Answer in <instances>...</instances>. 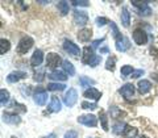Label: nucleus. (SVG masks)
Segmentation results:
<instances>
[{
  "mask_svg": "<svg viewBox=\"0 0 158 138\" xmlns=\"http://www.w3.org/2000/svg\"><path fill=\"white\" fill-rule=\"evenodd\" d=\"M33 38L32 37H23L20 39L19 45H17V51L19 54H27L29 50H31V47L33 46Z\"/></svg>",
  "mask_w": 158,
  "mask_h": 138,
  "instance_id": "1",
  "label": "nucleus"
},
{
  "mask_svg": "<svg viewBox=\"0 0 158 138\" xmlns=\"http://www.w3.org/2000/svg\"><path fill=\"white\" fill-rule=\"evenodd\" d=\"M78 100V92L75 88H70L67 92H66V95L65 97H63V101H65V104L69 107V108H71L75 105V103Z\"/></svg>",
  "mask_w": 158,
  "mask_h": 138,
  "instance_id": "2",
  "label": "nucleus"
},
{
  "mask_svg": "<svg viewBox=\"0 0 158 138\" xmlns=\"http://www.w3.org/2000/svg\"><path fill=\"white\" fill-rule=\"evenodd\" d=\"M34 103H36L37 105L42 107L45 105V103L48 100V92L44 90V88H37L36 92H34V97H33Z\"/></svg>",
  "mask_w": 158,
  "mask_h": 138,
  "instance_id": "3",
  "label": "nucleus"
},
{
  "mask_svg": "<svg viewBox=\"0 0 158 138\" xmlns=\"http://www.w3.org/2000/svg\"><path fill=\"white\" fill-rule=\"evenodd\" d=\"M78 122L79 124H83L86 126H96L98 125V118L94 116V115H82L78 117Z\"/></svg>",
  "mask_w": 158,
  "mask_h": 138,
  "instance_id": "4",
  "label": "nucleus"
},
{
  "mask_svg": "<svg viewBox=\"0 0 158 138\" xmlns=\"http://www.w3.org/2000/svg\"><path fill=\"white\" fill-rule=\"evenodd\" d=\"M133 39H135V42L137 45H145L148 42V34L145 30L137 28V29H135V32H133Z\"/></svg>",
  "mask_w": 158,
  "mask_h": 138,
  "instance_id": "5",
  "label": "nucleus"
},
{
  "mask_svg": "<svg viewBox=\"0 0 158 138\" xmlns=\"http://www.w3.org/2000/svg\"><path fill=\"white\" fill-rule=\"evenodd\" d=\"M63 49H65L66 53H69V54H70V55H73V57H78L79 53H81L78 45H75V43L71 42V41H67V39H66L65 42H63Z\"/></svg>",
  "mask_w": 158,
  "mask_h": 138,
  "instance_id": "6",
  "label": "nucleus"
},
{
  "mask_svg": "<svg viewBox=\"0 0 158 138\" xmlns=\"http://www.w3.org/2000/svg\"><path fill=\"white\" fill-rule=\"evenodd\" d=\"M131 3L140 9V14H142V16H149V14L152 13V9L149 8V6H148V2H137V0H132Z\"/></svg>",
  "mask_w": 158,
  "mask_h": 138,
  "instance_id": "7",
  "label": "nucleus"
},
{
  "mask_svg": "<svg viewBox=\"0 0 158 138\" xmlns=\"http://www.w3.org/2000/svg\"><path fill=\"white\" fill-rule=\"evenodd\" d=\"M61 62H62V59H61V57H59L58 54H56V53H49L48 54V58H46L48 67L56 68L57 66H59V63H61Z\"/></svg>",
  "mask_w": 158,
  "mask_h": 138,
  "instance_id": "8",
  "label": "nucleus"
},
{
  "mask_svg": "<svg viewBox=\"0 0 158 138\" xmlns=\"http://www.w3.org/2000/svg\"><path fill=\"white\" fill-rule=\"evenodd\" d=\"M74 21H75L78 25H86L87 21H88V16L86 12L83 11H78V9H75L74 11Z\"/></svg>",
  "mask_w": 158,
  "mask_h": 138,
  "instance_id": "9",
  "label": "nucleus"
},
{
  "mask_svg": "<svg viewBox=\"0 0 158 138\" xmlns=\"http://www.w3.org/2000/svg\"><path fill=\"white\" fill-rule=\"evenodd\" d=\"M3 121L6 122V124H9V125H17V124H20L21 118H20L17 115H15V113L6 112L3 115Z\"/></svg>",
  "mask_w": 158,
  "mask_h": 138,
  "instance_id": "10",
  "label": "nucleus"
},
{
  "mask_svg": "<svg viewBox=\"0 0 158 138\" xmlns=\"http://www.w3.org/2000/svg\"><path fill=\"white\" fill-rule=\"evenodd\" d=\"M129 47H131V41H129V38H127V37L123 36L121 38L116 39V49H117L118 51H127Z\"/></svg>",
  "mask_w": 158,
  "mask_h": 138,
  "instance_id": "11",
  "label": "nucleus"
},
{
  "mask_svg": "<svg viewBox=\"0 0 158 138\" xmlns=\"http://www.w3.org/2000/svg\"><path fill=\"white\" fill-rule=\"evenodd\" d=\"M42 61H44V53H42V50L37 49V50L33 53L32 58H31V65L33 67H38L42 63Z\"/></svg>",
  "mask_w": 158,
  "mask_h": 138,
  "instance_id": "12",
  "label": "nucleus"
},
{
  "mask_svg": "<svg viewBox=\"0 0 158 138\" xmlns=\"http://www.w3.org/2000/svg\"><path fill=\"white\" fill-rule=\"evenodd\" d=\"M120 93L124 97L131 99L133 95H135V86H133L132 83H127V84H124L120 88Z\"/></svg>",
  "mask_w": 158,
  "mask_h": 138,
  "instance_id": "13",
  "label": "nucleus"
},
{
  "mask_svg": "<svg viewBox=\"0 0 158 138\" xmlns=\"http://www.w3.org/2000/svg\"><path fill=\"white\" fill-rule=\"evenodd\" d=\"M27 78V74L23 72V71H15V72H11L9 75L7 76V82L8 83H16L19 80H21V79Z\"/></svg>",
  "mask_w": 158,
  "mask_h": 138,
  "instance_id": "14",
  "label": "nucleus"
},
{
  "mask_svg": "<svg viewBox=\"0 0 158 138\" xmlns=\"http://www.w3.org/2000/svg\"><path fill=\"white\" fill-rule=\"evenodd\" d=\"M83 96L87 97V99H91V100H99V99L102 97V93L99 92L96 88H88V90L85 91V93H83Z\"/></svg>",
  "mask_w": 158,
  "mask_h": 138,
  "instance_id": "15",
  "label": "nucleus"
},
{
  "mask_svg": "<svg viewBox=\"0 0 158 138\" xmlns=\"http://www.w3.org/2000/svg\"><path fill=\"white\" fill-rule=\"evenodd\" d=\"M91 36H92V30H91V29L83 28L82 30H79V33H78V39L81 42H87V41H90Z\"/></svg>",
  "mask_w": 158,
  "mask_h": 138,
  "instance_id": "16",
  "label": "nucleus"
},
{
  "mask_svg": "<svg viewBox=\"0 0 158 138\" xmlns=\"http://www.w3.org/2000/svg\"><path fill=\"white\" fill-rule=\"evenodd\" d=\"M48 78H50V79H53V80H61V82H65L66 79H67V75L63 71H61V70H54V71H52L50 74L48 75Z\"/></svg>",
  "mask_w": 158,
  "mask_h": 138,
  "instance_id": "17",
  "label": "nucleus"
},
{
  "mask_svg": "<svg viewBox=\"0 0 158 138\" xmlns=\"http://www.w3.org/2000/svg\"><path fill=\"white\" fill-rule=\"evenodd\" d=\"M152 90V83L149 80H145V79H142V80L138 82V92L141 93V95H144V93L149 92Z\"/></svg>",
  "mask_w": 158,
  "mask_h": 138,
  "instance_id": "18",
  "label": "nucleus"
},
{
  "mask_svg": "<svg viewBox=\"0 0 158 138\" xmlns=\"http://www.w3.org/2000/svg\"><path fill=\"white\" fill-rule=\"evenodd\" d=\"M94 57H95V55H94L92 47L86 46L85 49H83V57H82V62H83V63H90L91 59H92Z\"/></svg>",
  "mask_w": 158,
  "mask_h": 138,
  "instance_id": "19",
  "label": "nucleus"
},
{
  "mask_svg": "<svg viewBox=\"0 0 158 138\" xmlns=\"http://www.w3.org/2000/svg\"><path fill=\"white\" fill-rule=\"evenodd\" d=\"M121 22L125 28H128L129 24H131V13H129V11H128L127 7H124L123 11H121Z\"/></svg>",
  "mask_w": 158,
  "mask_h": 138,
  "instance_id": "20",
  "label": "nucleus"
},
{
  "mask_svg": "<svg viewBox=\"0 0 158 138\" xmlns=\"http://www.w3.org/2000/svg\"><path fill=\"white\" fill-rule=\"evenodd\" d=\"M49 109L52 112H59L61 111V101H59V99L53 96L52 100H50V105H49Z\"/></svg>",
  "mask_w": 158,
  "mask_h": 138,
  "instance_id": "21",
  "label": "nucleus"
},
{
  "mask_svg": "<svg viewBox=\"0 0 158 138\" xmlns=\"http://www.w3.org/2000/svg\"><path fill=\"white\" fill-rule=\"evenodd\" d=\"M123 137L124 138H136L137 137V129L132 126H125V130L123 133Z\"/></svg>",
  "mask_w": 158,
  "mask_h": 138,
  "instance_id": "22",
  "label": "nucleus"
},
{
  "mask_svg": "<svg viewBox=\"0 0 158 138\" xmlns=\"http://www.w3.org/2000/svg\"><path fill=\"white\" fill-rule=\"evenodd\" d=\"M62 65H63V70H65V72L69 76H73L74 74H75V68H74V66H73V63H71V62L63 61V62H62Z\"/></svg>",
  "mask_w": 158,
  "mask_h": 138,
  "instance_id": "23",
  "label": "nucleus"
},
{
  "mask_svg": "<svg viewBox=\"0 0 158 138\" xmlns=\"http://www.w3.org/2000/svg\"><path fill=\"white\" fill-rule=\"evenodd\" d=\"M9 49H11V42L6 38L0 39V54H6Z\"/></svg>",
  "mask_w": 158,
  "mask_h": 138,
  "instance_id": "24",
  "label": "nucleus"
},
{
  "mask_svg": "<svg viewBox=\"0 0 158 138\" xmlns=\"http://www.w3.org/2000/svg\"><path fill=\"white\" fill-rule=\"evenodd\" d=\"M66 88L65 84H62V83H50V84H48V90L49 91H63Z\"/></svg>",
  "mask_w": 158,
  "mask_h": 138,
  "instance_id": "25",
  "label": "nucleus"
},
{
  "mask_svg": "<svg viewBox=\"0 0 158 138\" xmlns=\"http://www.w3.org/2000/svg\"><path fill=\"white\" fill-rule=\"evenodd\" d=\"M58 11L62 16H66L69 13V3L67 2H59L58 3Z\"/></svg>",
  "mask_w": 158,
  "mask_h": 138,
  "instance_id": "26",
  "label": "nucleus"
},
{
  "mask_svg": "<svg viewBox=\"0 0 158 138\" xmlns=\"http://www.w3.org/2000/svg\"><path fill=\"white\" fill-rule=\"evenodd\" d=\"M79 83H81L82 87H90V86L95 84V80H92V79L87 78V76H81L79 78Z\"/></svg>",
  "mask_w": 158,
  "mask_h": 138,
  "instance_id": "27",
  "label": "nucleus"
},
{
  "mask_svg": "<svg viewBox=\"0 0 158 138\" xmlns=\"http://www.w3.org/2000/svg\"><path fill=\"white\" fill-rule=\"evenodd\" d=\"M8 100H9V92L7 90H4V88H2L0 90V103H2V105H6Z\"/></svg>",
  "mask_w": 158,
  "mask_h": 138,
  "instance_id": "28",
  "label": "nucleus"
},
{
  "mask_svg": "<svg viewBox=\"0 0 158 138\" xmlns=\"http://www.w3.org/2000/svg\"><path fill=\"white\" fill-rule=\"evenodd\" d=\"M115 63H116V58L111 55L110 58L107 59V63H106V68L108 71H115Z\"/></svg>",
  "mask_w": 158,
  "mask_h": 138,
  "instance_id": "29",
  "label": "nucleus"
},
{
  "mask_svg": "<svg viewBox=\"0 0 158 138\" xmlns=\"http://www.w3.org/2000/svg\"><path fill=\"white\" fill-rule=\"evenodd\" d=\"M100 121H102L103 129H104L106 132L110 130V129H108V118H107V115H106L104 111H100Z\"/></svg>",
  "mask_w": 158,
  "mask_h": 138,
  "instance_id": "30",
  "label": "nucleus"
},
{
  "mask_svg": "<svg viewBox=\"0 0 158 138\" xmlns=\"http://www.w3.org/2000/svg\"><path fill=\"white\" fill-rule=\"evenodd\" d=\"M127 125L125 124H121V122H117V124L113 125V133L115 134H123L125 129H123V128H125Z\"/></svg>",
  "mask_w": 158,
  "mask_h": 138,
  "instance_id": "31",
  "label": "nucleus"
},
{
  "mask_svg": "<svg viewBox=\"0 0 158 138\" xmlns=\"http://www.w3.org/2000/svg\"><path fill=\"white\" fill-rule=\"evenodd\" d=\"M110 25H111V29H112V33H113V37H115L116 39H118V38H121L123 36H121V33L118 32V29H117V26H116V24L113 22V21H111L110 22Z\"/></svg>",
  "mask_w": 158,
  "mask_h": 138,
  "instance_id": "32",
  "label": "nucleus"
},
{
  "mask_svg": "<svg viewBox=\"0 0 158 138\" xmlns=\"http://www.w3.org/2000/svg\"><path fill=\"white\" fill-rule=\"evenodd\" d=\"M131 74H133V67L129 66V65H127V66H123L121 67V75L123 76H128V75H131Z\"/></svg>",
  "mask_w": 158,
  "mask_h": 138,
  "instance_id": "33",
  "label": "nucleus"
},
{
  "mask_svg": "<svg viewBox=\"0 0 158 138\" xmlns=\"http://www.w3.org/2000/svg\"><path fill=\"white\" fill-rule=\"evenodd\" d=\"M73 6L75 7H88L90 6V2H87V0H73Z\"/></svg>",
  "mask_w": 158,
  "mask_h": 138,
  "instance_id": "34",
  "label": "nucleus"
},
{
  "mask_svg": "<svg viewBox=\"0 0 158 138\" xmlns=\"http://www.w3.org/2000/svg\"><path fill=\"white\" fill-rule=\"evenodd\" d=\"M82 108H83V109H91V111H94V109H96V108H98V105L95 104V103L83 101L82 103Z\"/></svg>",
  "mask_w": 158,
  "mask_h": 138,
  "instance_id": "35",
  "label": "nucleus"
},
{
  "mask_svg": "<svg viewBox=\"0 0 158 138\" xmlns=\"http://www.w3.org/2000/svg\"><path fill=\"white\" fill-rule=\"evenodd\" d=\"M100 61H102V55H95V57L91 59V62L88 63V65H90L91 67H96L99 63H100Z\"/></svg>",
  "mask_w": 158,
  "mask_h": 138,
  "instance_id": "36",
  "label": "nucleus"
},
{
  "mask_svg": "<svg viewBox=\"0 0 158 138\" xmlns=\"http://www.w3.org/2000/svg\"><path fill=\"white\" fill-rule=\"evenodd\" d=\"M96 24L99 26H103V25H106V24H110V21H108L106 17H98L96 18Z\"/></svg>",
  "mask_w": 158,
  "mask_h": 138,
  "instance_id": "37",
  "label": "nucleus"
},
{
  "mask_svg": "<svg viewBox=\"0 0 158 138\" xmlns=\"http://www.w3.org/2000/svg\"><path fill=\"white\" fill-rule=\"evenodd\" d=\"M77 137H78V133L75 130H69L63 138H77Z\"/></svg>",
  "mask_w": 158,
  "mask_h": 138,
  "instance_id": "38",
  "label": "nucleus"
},
{
  "mask_svg": "<svg viewBox=\"0 0 158 138\" xmlns=\"http://www.w3.org/2000/svg\"><path fill=\"white\" fill-rule=\"evenodd\" d=\"M141 75H144V70H137V71H133V74H132V78L137 79V78H140Z\"/></svg>",
  "mask_w": 158,
  "mask_h": 138,
  "instance_id": "39",
  "label": "nucleus"
},
{
  "mask_svg": "<svg viewBox=\"0 0 158 138\" xmlns=\"http://www.w3.org/2000/svg\"><path fill=\"white\" fill-rule=\"evenodd\" d=\"M44 79H45V78H44V72H40V74H36V75H34V80H36V82L41 83Z\"/></svg>",
  "mask_w": 158,
  "mask_h": 138,
  "instance_id": "40",
  "label": "nucleus"
},
{
  "mask_svg": "<svg viewBox=\"0 0 158 138\" xmlns=\"http://www.w3.org/2000/svg\"><path fill=\"white\" fill-rule=\"evenodd\" d=\"M104 41V38H102V39H96V41H94L92 42V49H96L99 45H100V43Z\"/></svg>",
  "mask_w": 158,
  "mask_h": 138,
  "instance_id": "41",
  "label": "nucleus"
},
{
  "mask_svg": "<svg viewBox=\"0 0 158 138\" xmlns=\"http://www.w3.org/2000/svg\"><path fill=\"white\" fill-rule=\"evenodd\" d=\"M45 138H56V134H54V133H52V134H49V136L45 137Z\"/></svg>",
  "mask_w": 158,
  "mask_h": 138,
  "instance_id": "42",
  "label": "nucleus"
},
{
  "mask_svg": "<svg viewBox=\"0 0 158 138\" xmlns=\"http://www.w3.org/2000/svg\"><path fill=\"white\" fill-rule=\"evenodd\" d=\"M152 78H154L156 80H158V74H152Z\"/></svg>",
  "mask_w": 158,
  "mask_h": 138,
  "instance_id": "43",
  "label": "nucleus"
},
{
  "mask_svg": "<svg viewBox=\"0 0 158 138\" xmlns=\"http://www.w3.org/2000/svg\"><path fill=\"white\" fill-rule=\"evenodd\" d=\"M150 51H152V53H156V54H157V55H156V57L158 58V50H156V49H152V50H150Z\"/></svg>",
  "mask_w": 158,
  "mask_h": 138,
  "instance_id": "44",
  "label": "nucleus"
},
{
  "mask_svg": "<svg viewBox=\"0 0 158 138\" xmlns=\"http://www.w3.org/2000/svg\"><path fill=\"white\" fill-rule=\"evenodd\" d=\"M107 51H108V49H107V47H103L102 50H100V53H107Z\"/></svg>",
  "mask_w": 158,
  "mask_h": 138,
  "instance_id": "45",
  "label": "nucleus"
},
{
  "mask_svg": "<svg viewBox=\"0 0 158 138\" xmlns=\"http://www.w3.org/2000/svg\"><path fill=\"white\" fill-rule=\"evenodd\" d=\"M141 138H149V137H146V136H142Z\"/></svg>",
  "mask_w": 158,
  "mask_h": 138,
  "instance_id": "46",
  "label": "nucleus"
}]
</instances>
